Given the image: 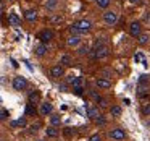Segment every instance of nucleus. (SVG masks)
I'll list each match as a JSON object with an SVG mask.
<instances>
[{"mask_svg":"<svg viewBox=\"0 0 150 141\" xmlns=\"http://www.w3.org/2000/svg\"><path fill=\"white\" fill-rule=\"evenodd\" d=\"M45 133H47V136L49 138H55V136H58V130H57L55 127H49L45 130Z\"/></svg>","mask_w":150,"mask_h":141,"instance_id":"a211bd4d","label":"nucleus"},{"mask_svg":"<svg viewBox=\"0 0 150 141\" xmlns=\"http://www.w3.org/2000/svg\"><path fill=\"white\" fill-rule=\"evenodd\" d=\"M8 21H10V24H11V26H20V24H21L20 16H18L16 13H13V11H11V13L8 15Z\"/></svg>","mask_w":150,"mask_h":141,"instance_id":"9b49d317","label":"nucleus"},{"mask_svg":"<svg viewBox=\"0 0 150 141\" xmlns=\"http://www.w3.org/2000/svg\"><path fill=\"white\" fill-rule=\"evenodd\" d=\"M60 122H62L60 115H52V117H50V123H52V127H57V125H60Z\"/></svg>","mask_w":150,"mask_h":141,"instance_id":"b1692460","label":"nucleus"},{"mask_svg":"<svg viewBox=\"0 0 150 141\" xmlns=\"http://www.w3.org/2000/svg\"><path fill=\"white\" fill-rule=\"evenodd\" d=\"M39 141H42V140H39Z\"/></svg>","mask_w":150,"mask_h":141,"instance_id":"4c0bfd02","label":"nucleus"},{"mask_svg":"<svg viewBox=\"0 0 150 141\" xmlns=\"http://www.w3.org/2000/svg\"><path fill=\"white\" fill-rule=\"evenodd\" d=\"M63 21V18L60 16V15H57V16H52V23L53 24H58V23H62Z\"/></svg>","mask_w":150,"mask_h":141,"instance_id":"cd10ccee","label":"nucleus"},{"mask_svg":"<svg viewBox=\"0 0 150 141\" xmlns=\"http://www.w3.org/2000/svg\"><path fill=\"white\" fill-rule=\"evenodd\" d=\"M39 39H40V42H42V44L50 42V41L53 39V31H52V29H44V31H40Z\"/></svg>","mask_w":150,"mask_h":141,"instance_id":"0eeeda50","label":"nucleus"},{"mask_svg":"<svg viewBox=\"0 0 150 141\" xmlns=\"http://www.w3.org/2000/svg\"><path fill=\"white\" fill-rule=\"evenodd\" d=\"M110 138L111 140H116V141H123L126 138V131L121 130V128H115V130L110 131Z\"/></svg>","mask_w":150,"mask_h":141,"instance_id":"423d86ee","label":"nucleus"},{"mask_svg":"<svg viewBox=\"0 0 150 141\" xmlns=\"http://www.w3.org/2000/svg\"><path fill=\"white\" fill-rule=\"evenodd\" d=\"M63 73H65V68H63L62 65H55V67H52V70H50L52 78H60V76H63Z\"/></svg>","mask_w":150,"mask_h":141,"instance_id":"1a4fd4ad","label":"nucleus"},{"mask_svg":"<svg viewBox=\"0 0 150 141\" xmlns=\"http://www.w3.org/2000/svg\"><path fill=\"white\" fill-rule=\"evenodd\" d=\"M137 39H139L140 46H145V44L149 42V34H139V36H137Z\"/></svg>","mask_w":150,"mask_h":141,"instance_id":"5701e85b","label":"nucleus"},{"mask_svg":"<svg viewBox=\"0 0 150 141\" xmlns=\"http://www.w3.org/2000/svg\"><path fill=\"white\" fill-rule=\"evenodd\" d=\"M110 114H111V117H120L121 115V107L120 105H113V107H110Z\"/></svg>","mask_w":150,"mask_h":141,"instance_id":"aec40b11","label":"nucleus"},{"mask_svg":"<svg viewBox=\"0 0 150 141\" xmlns=\"http://www.w3.org/2000/svg\"><path fill=\"white\" fill-rule=\"evenodd\" d=\"M97 102L100 104V107H107V105H108V101H107V99H103V97H100Z\"/></svg>","mask_w":150,"mask_h":141,"instance_id":"c756f323","label":"nucleus"},{"mask_svg":"<svg viewBox=\"0 0 150 141\" xmlns=\"http://www.w3.org/2000/svg\"><path fill=\"white\" fill-rule=\"evenodd\" d=\"M66 44H68L69 47H76V46L81 44V37H79V36H69L68 41H66Z\"/></svg>","mask_w":150,"mask_h":141,"instance_id":"f8f14e48","label":"nucleus"},{"mask_svg":"<svg viewBox=\"0 0 150 141\" xmlns=\"http://www.w3.org/2000/svg\"><path fill=\"white\" fill-rule=\"evenodd\" d=\"M103 21L108 24V26H115L116 21H118V13H116V11H113V10L105 11V13H103Z\"/></svg>","mask_w":150,"mask_h":141,"instance_id":"7ed1b4c3","label":"nucleus"},{"mask_svg":"<svg viewBox=\"0 0 150 141\" xmlns=\"http://www.w3.org/2000/svg\"><path fill=\"white\" fill-rule=\"evenodd\" d=\"M39 128H40V123H34V125H31V127H29V130H31V133H36Z\"/></svg>","mask_w":150,"mask_h":141,"instance_id":"c85d7f7f","label":"nucleus"},{"mask_svg":"<svg viewBox=\"0 0 150 141\" xmlns=\"http://www.w3.org/2000/svg\"><path fill=\"white\" fill-rule=\"evenodd\" d=\"M91 28H92V23L89 20H81V21H78V23H74L71 26V33H74V34L89 33V31H91Z\"/></svg>","mask_w":150,"mask_h":141,"instance_id":"f257e3e1","label":"nucleus"},{"mask_svg":"<svg viewBox=\"0 0 150 141\" xmlns=\"http://www.w3.org/2000/svg\"><path fill=\"white\" fill-rule=\"evenodd\" d=\"M60 65H62V67H68V65H71V57H69L68 54L62 55V59H60Z\"/></svg>","mask_w":150,"mask_h":141,"instance_id":"f3484780","label":"nucleus"},{"mask_svg":"<svg viewBox=\"0 0 150 141\" xmlns=\"http://www.w3.org/2000/svg\"><path fill=\"white\" fill-rule=\"evenodd\" d=\"M34 52H36V55H39V57L45 55V54H47V46H45V44H40V46L36 47V50H34Z\"/></svg>","mask_w":150,"mask_h":141,"instance_id":"4468645a","label":"nucleus"},{"mask_svg":"<svg viewBox=\"0 0 150 141\" xmlns=\"http://www.w3.org/2000/svg\"><path fill=\"white\" fill-rule=\"evenodd\" d=\"M87 117L94 120L95 117H98V109L97 107H87Z\"/></svg>","mask_w":150,"mask_h":141,"instance_id":"dca6fc26","label":"nucleus"},{"mask_svg":"<svg viewBox=\"0 0 150 141\" xmlns=\"http://www.w3.org/2000/svg\"><path fill=\"white\" fill-rule=\"evenodd\" d=\"M57 5H58V0H47V2H45V8H47V10H55Z\"/></svg>","mask_w":150,"mask_h":141,"instance_id":"6ab92c4d","label":"nucleus"},{"mask_svg":"<svg viewBox=\"0 0 150 141\" xmlns=\"http://www.w3.org/2000/svg\"><path fill=\"white\" fill-rule=\"evenodd\" d=\"M52 110H53V105L50 104V102H42V104H40V109H39V114L40 115H49V114H52Z\"/></svg>","mask_w":150,"mask_h":141,"instance_id":"6e6552de","label":"nucleus"},{"mask_svg":"<svg viewBox=\"0 0 150 141\" xmlns=\"http://www.w3.org/2000/svg\"><path fill=\"white\" fill-rule=\"evenodd\" d=\"M94 122H95L97 125H105V123H107V120L103 118V115H100V114H98V117L94 118Z\"/></svg>","mask_w":150,"mask_h":141,"instance_id":"a878e982","label":"nucleus"},{"mask_svg":"<svg viewBox=\"0 0 150 141\" xmlns=\"http://www.w3.org/2000/svg\"><path fill=\"white\" fill-rule=\"evenodd\" d=\"M129 34L132 37H137L139 34H142V24H140L139 21H132V23L129 24Z\"/></svg>","mask_w":150,"mask_h":141,"instance_id":"39448f33","label":"nucleus"},{"mask_svg":"<svg viewBox=\"0 0 150 141\" xmlns=\"http://www.w3.org/2000/svg\"><path fill=\"white\" fill-rule=\"evenodd\" d=\"M65 135H66V136H69V135H71V128H66V130H65Z\"/></svg>","mask_w":150,"mask_h":141,"instance_id":"c9c22d12","label":"nucleus"},{"mask_svg":"<svg viewBox=\"0 0 150 141\" xmlns=\"http://www.w3.org/2000/svg\"><path fill=\"white\" fill-rule=\"evenodd\" d=\"M142 115L150 117V104H144L142 105Z\"/></svg>","mask_w":150,"mask_h":141,"instance_id":"393cba45","label":"nucleus"},{"mask_svg":"<svg viewBox=\"0 0 150 141\" xmlns=\"http://www.w3.org/2000/svg\"><path fill=\"white\" fill-rule=\"evenodd\" d=\"M28 88V79L24 76H16L13 78V89L15 91H24Z\"/></svg>","mask_w":150,"mask_h":141,"instance_id":"20e7f679","label":"nucleus"},{"mask_svg":"<svg viewBox=\"0 0 150 141\" xmlns=\"http://www.w3.org/2000/svg\"><path fill=\"white\" fill-rule=\"evenodd\" d=\"M87 47H79V50H78V54L79 55H84V54H87Z\"/></svg>","mask_w":150,"mask_h":141,"instance_id":"2f4dec72","label":"nucleus"},{"mask_svg":"<svg viewBox=\"0 0 150 141\" xmlns=\"http://www.w3.org/2000/svg\"><path fill=\"white\" fill-rule=\"evenodd\" d=\"M89 141H102V138H100V135H92L89 138Z\"/></svg>","mask_w":150,"mask_h":141,"instance_id":"7c9ffc66","label":"nucleus"},{"mask_svg":"<svg viewBox=\"0 0 150 141\" xmlns=\"http://www.w3.org/2000/svg\"><path fill=\"white\" fill-rule=\"evenodd\" d=\"M110 2L111 0H95V4H97L98 8H108L110 7Z\"/></svg>","mask_w":150,"mask_h":141,"instance_id":"4be33fe9","label":"nucleus"},{"mask_svg":"<svg viewBox=\"0 0 150 141\" xmlns=\"http://www.w3.org/2000/svg\"><path fill=\"white\" fill-rule=\"evenodd\" d=\"M82 91H84V89H82V86H79V88H74V92H76L78 96H81Z\"/></svg>","mask_w":150,"mask_h":141,"instance_id":"72a5a7b5","label":"nucleus"},{"mask_svg":"<svg viewBox=\"0 0 150 141\" xmlns=\"http://www.w3.org/2000/svg\"><path fill=\"white\" fill-rule=\"evenodd\" d=\"M0 141H2V140H0Z\"/></svg>","mask_w":150,"mask_h":141,"instance_id":"58836bf2","label":"nucleus"},{"mask_svg":"<svg viewBox=\"0 0 150 141\" xmlns=\"http://www.w3.org/2000/svg\"><path fill=\"white\" fill-rule=\"evenodd\" d=\"M95 84H97L98 88H102V89H108V88H111L110 79H105V78H97V79H95Z\"/></svg>","mask_w":150,"mask_h":141,"instance_id":"9d476101","label":"nucleus"},{"mask_svg":"<svg viewBox=\"0 0 150 141\" xmlns=\"http://www.w3.org/2000/svg\"><path fill=\"white\" fill-rule=\"evenodd\" d=\"M24 18H26L28 21H31V23H33V21H36V20H37V13H36V10H28L26 13H24Z\"/></svg>","mask_w":150,"mask_h":141,"instance_id":"ddd939ff","label":"nucleus"},{"mask_svg":"<svg viewBox=\"0 0 150 141\" xmlns=\"http://www.w3.org/2000/svg\"><path fill=\"white\" fill-rule=\"evenodd\" d=\"M39 101H40L39 92H37V91H33V92L29 94V104H37Z\"/></svg>","mask_w":150,"mask_h":141,"instance_id":"2eb2a0df","label":"nucleus"},{"mask_svg":"<svg viewBox=\"0 0 150 141\" xmlns=\"http://www.w3.org/2000/svg\"><path fill=\"white\" fill-rule=\"evenodd\" d=\"M129 2H131V4H139L140 0H129Z\"/></svg>","mask_w":150,"mask_h":141,"instance_id":"e433bc0d","label":"nucleus"},{"mask_svg":"<svg viewBox=\"0 0 150 141\" xmlns=\"http://www.w3.org/2000/svg\"><path fill=\"white\" fill-rule=\"evenodd\" d=\"M91 96H92V97L95 99V101H98V99H100V96H98V94H97V92H95V91H92V92H91Z\"/></svg>","mask_w":150,"mask_h":141,"instance_id":"f704fd0d","label":"nucleus"},{"mask_svg":"<svg viewBox=\"0 0 150 141\" xmlns=\"http://www.w3.org/2000/svg\"><path fill=\"white\" fill-rule=\"evenodd\" d=\"M7 117H8V112H7V110H2V112H0V120H5Z\"/></svg>","mask_w":150,"mask_h":141,"instance_id":"473e14b6","label":"nucleus"},{"mask_svg":"<svg viewBox=\"0 0 150 141\" xmlns=\"http://www.w3.org/2000/svg\"><path fill=\"white\" fill-rule=\"evenodd\" d=\"M94 55H95V59H105V57L110 55V47L103 42H97L94 49Z\"/></svg>","mask_w":150,"mask_h":141,"instance_id":"f03ea898","label":"nucleus"},{"mask_svg":"<svg viewBox=\"0 0 150 141\" xmlns=\"http://www.w3.org/2000/svg\"><path fill=\"white\" fill-rule=\"evenodd\" d=\"M11 127H26V118L24 117H21V118H18V120H15V122H11Z\"/></svg>","mask_w":150,"mask_h":141,"instance_id":"412c9836","label":"nucleus"},{"mask_svg":"<svg viewBox=\"0 0 150 141\" xmlns=\"http://www.w3.org/2000/svg\"><path fill=\"white\" fill-rule=\"evenodd\" d=\"M26 114H28V115H34V114H36L34 104H28V105H26Z\"/></svg>","mask_w":150,"mask_h":141,"instance_id":"bb28decb","label":"nucleus"}]
</instances>
